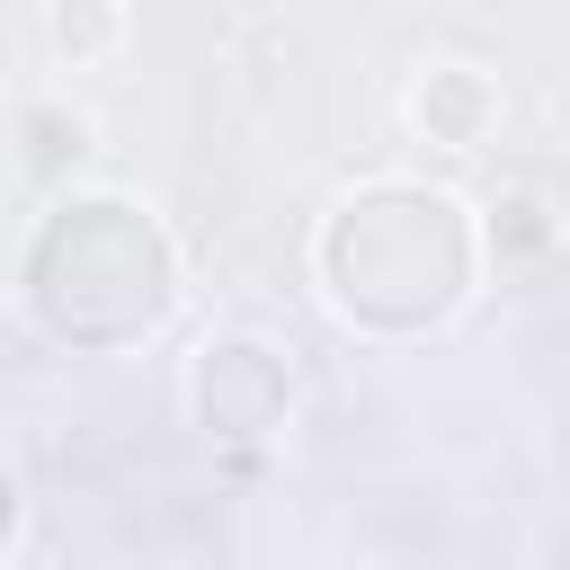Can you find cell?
Wrapping results in <instances>:
<instances>
[{"mask_svg": "<svg viewBox=\"0 0 570 570\" xmlns=\"http://www.w3.org/2000/svg\"><path fill=\"white\" fill-rule=\"evenodd\" d=\"M18 525H27V490H18V472L0 463V561H9V543H18Z\"/></svg>", "mask_w": 570, "mask_h": 570, "instance_id": "cell-6", "label": "cell"}, {"mask_svg": "<svg viewBox=\"0 0 570 570\" xmlns=\"http://www.w3.org/2000/svg\"><path fill=\"white\" fill-rule=\"evenodd\" d=\"M187 419L214 445H267L294 419V356L258 330H214L187 356Z\"/></svg>", "mask_w": 570, "mask_h": 570, "instance_id": "cell-3", "label": "cell"}, {"mask_svg": "<svg viewBox=\"0 0 570 570\" xmlns=\"http://www.w3.org/2000/svg\"><path fill=\"white\" fill-rule=\"evenodd\" d=\"M481 267H490L481 214L428 178H365L312 232L321 303L356 338H383V347H410L463 321V303L481 294Z\"/></svg>", "mask_w": 570, "mask_h": 570, "instance_id": "cell-1", "label": "cell"}, {"mask_svg": "<svg viewBox=\"0 0 570 570\" xmlns=\"http://www.w3.org/2000/svg\"><path fill=\"white\" fill-rule=\"evenodd\" d=\"M410 125L436 142V151H481L490 125H499V80L481 62H428L410 80Z\"/></svg>", "mask_w": 570, "mask_h": 570, "instance_id": "cell-4", "label": "cell"}, {"mask_svg": "<svg viewBox=\"0 0 570 570\" xmlns=\"http://www.w3.org/2000/svg\"><path fill=\"white\" fill-rule=\"evenodd\" d=\"M125 9H89V0H62V9H45V36H53V53L62 62H98V53H116L125 45Z\"/></svg>", "mask_w": 570, "mask_h": 570, "instance_id": "cell-5", "label": "cell"}, {"mask_svg": "<svg viewBox=\"0 0 570 570\" xmlns=\"http://www.w3.org/2000/svg\"><path fill=\"white\" fill-rule=\"evenodd\" d=\"M178 294H187V258H178L169 223L125 187L53 196L27 232V258H18L27 321L53 347H80V356L142 347L151 330H169Z\"/></svg>", "mask_w": 570, "mask_h": 570, "instance_id": "cell-2", "label": "cell"}]
</instances>
